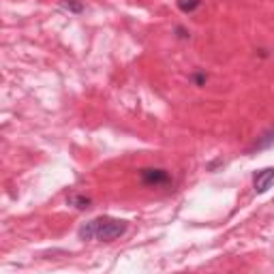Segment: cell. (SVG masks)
Wrapping results in <instances>:
<instances>
[{
	"label": "cell",
	"instance_id": "cell-1",
	"mask_svg": "<svg viewBox=\"0 0 274 274\" xmlns=\"http://www.w3.org/2000/svg\"><path fill=\"white\" fill-rule=\"evenodd\" d=\"M127 221L123 219H111V217H99L88 221L86 225L77 229L79 240H101V242H111L120 238L127 231Z\"/></svg>",
	"mask_w": 274,
	"mask_h": 274
},
{
	"label": "cell",
	"instance_id": "cell-2",
	"mask_svg": "<svg viewBox=\"0 0 274 274\" xmlns=\"http://www.w3.org/2000/svg\"><path fill=\"white\" fill-rule=\"evenodd\" d=\"M139 180L144 182L146 187H169L171 182V176H169V171L165 169H161V167H144V169H139Z\"/></svg>",
	"mask_w": 274,
	"mask_h": 274
},
{
	"label": "cell",
	"instance_id": "cell-3",
	"mask_svg": "<svg viewBox=\"0 0 274 274\" xmlns=\"http://www.w3.org/2000/svg\"><path fill=\"white\" fill-rule=\"evenodd\" d=\"M274 185V167H266L255 174L253 178V187H255V193H266L270 187Z\"/></svg>",
	"mask_w": 274,
	"mask_h": 274
},
{
	"label": "cell",
	"instance_id": "cell-4",
	"mask_svg": "<svg viewBox=\"0 0 274 274\" xmlns=\"http://www.w3.org/2000/svg\"><path fill=\"white\" fill-rule=\"evenodd\" d=\"M274 144V129H268V131H263L261 137H257V141L253 144V148L249 152H255V150H266Z\"/></svg>",
	"mask_w": 274,
	"mask_h": 274
},
{
	"label": "cell",
	"instance_id": "cell-5",
	"mask_svg": "<svg viewBox=\"0 0 274 274\" xmlns=\"http://www.w3.org/2000/svg\"><path fill=\"white\" fill-rule=\"evenodd\" d=\"M67 204L77 208V210H88L93 201H90V197H86V195H75V193H73V195L67 197Z\"/></svg>",
	"mask_w": 274,
	"mask_h": 274
},
{
	"label": "cell",
	"instance_id": "cell-6",
	"mask_svg": "<svg viewBox=\"0 0 274 274\" xmlns=\"http://www.w3.org/2000/svg\"><path fill=\"white\" fill-rule=\"evenodd\" d=\"M201 7V0H178V9L182 13H193Z\"/></svg>",
	"mask_w": 274,
	"mask_h": 274
},
{
	"label": "cell",
	"instance_id": "cell-7",
	"mask_svg": "<svg viewBox=\"0 0 274 274\" xmlns=\"http://www.w3.org/2000/svg\"><path fill=\"white\" fill-rule=\"evenodd\" d=\"M60 7H63L65 11H69V13H82L84 11V5L79 3V0H65Z\"/></svg>",
	"mask_w": 274,
	"mask_h": 274
},
{
	"label": "cell",
	"instance_id": "cell-8",
	"mask_svg": "<svg viewBox=\"0 0 274 274\" xmlns=\"http://www.w3.org/2000/svg\"><path fill=\"white\" fill-rule=\"evenodd\" d=\"M176 35L178 39H182V41H187V39H191V33L185 28V26H176Z\"/></svg>",
	"mask_w": 274,
	"mask_h": 274
},
{
	"label": "cell",
	"instance_id": "cell-9",
	"mask_svg": "<svg viewBox=\"0 0 274 274\" xmlns=\"http://www.w3.org/2000/svg\"><path fill=\"white\" fill-rule=\"evenodd\" d=\"M206 73H195V75H193V82H195L197 86H206Z\"/></svg>",
	"mask_w": 274,
	"mask_h": 274
}]
</instances>
